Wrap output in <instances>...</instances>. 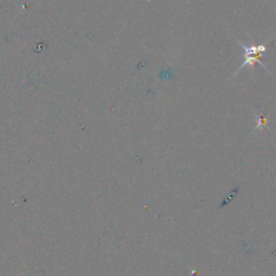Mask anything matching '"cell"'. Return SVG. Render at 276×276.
Here are the masks:
<instances>
[{"mask_svg": "<svg viewBox=\"0 0 276 276\" xmlns=\"http://www.w3.org/2000/svg\"><path fill=\"white\" fill-rule=\"evenodd\" d=\"M243 56H244V62H243V64L238 67V69L236 70V72H235L234 74H233V76H236V75L240 72V70H242V69H243L245 66H247V65H249V66H251V67L253 68L254 64H259V65H260L261 67H262V68L265 70V72H267L268 74H271V73H270V70H268V69L263 65V64L261 63V56H262V54H257V55H243Z\"/></svg>", "mask_w": 276, "mask_h": 276, "instance_id": "1", "label": "cell"}, {"mask_svg": "<svg viewBox=\"0 0 276 276\" xmlns=\"http://www.w3.org/2000/svg\"><path fill=\"white\" fill-rule=\"evenodd\" d=\"M235 40L237 41V45L243 49L244 50V55H257V54H264V52L266 51V46L265 45H249L247 46L245 45L244 42L239 41L237 38H235Z\"/></svg>", "mask_w": 276, "mask_h": 276, "instance_id": "2", "label": "cell"}]
</instances>
